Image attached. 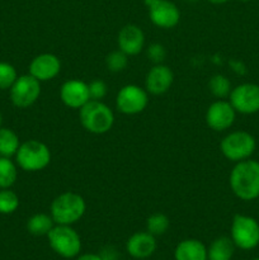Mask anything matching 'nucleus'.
I'll list each match as a JSON object with an SVG mask.
<instances>
[{
    "label": "nucleus",
    "instance_id": "obj_1",
    "mask_svg": "<svg viewBox=\"0 0 259 260\" xmlns=\"http://www.w3.org/2000/svg\"><path fill=\"white\" fill-rule=\"evenodd\" d=\"M230 187L234 194L243 201L259 197V162L243 160L236 162L230 173Z\"/></svg>",
    "mask_w": 259,
    "mask_h": 260
},
{
    "label": "nucleus",
    "instance_id": "obj_2",
    "mask_svg": "<svg viewBox=\"0 0 259 260\" xmlns=\"http://www.w3.org/2000/svg\"><path fill=\"white\" fill-rule=\"evenodd\" d=\"M85 210V200L79 193L65 192L52 201L50 215L57 225L71 226L83 217Z\"/></svg>",
    "mask_w": 259,
    "mask_h": 260
},
{
    "label": "nucleus",
    "instance_id": "obj_3",
    "mask_svg": "<svg viewBox=\"0 0 259 260\" xmlns=\"http://www.w3.org/2000/svg\"><path fill=\"white\" fill-rule=\"evenodd\" d=\"M80 123L88 132L94 135L107 134L113 127L114 114L102 101H89L79 109Z\"/></svg>",
    "mask_w": 259,
    "mask_h": 260
},
{
    "label": "nucleus",
    "instance_id": "obj_4",
    "mask_svg": "<svg viewBox=\"0 0 259 260\" xmlns=\"http://www.w3.org/2000/svg\"><path fill=\"white\" fill-rule=\"evenodd\" d=\"M15 159L17 164L25 172H40L50 164L51 151L43 142L38 140H28L20 144Z\"/></svg>",
    "mask_w": 259,
    "mask_h": 260
},
{
    "label": "nucleus",
    "instance_id": "obj_5",
    "mask_svg": "<svg viewBox=\"0 0 259 260\" xmlns=\"http://www.w3.org/2000/svg\"><path fill=\"white\" fill-rule=\"evenodd\" d=\"M255 139L249 132L235 131L222 139L220 150L223 156L234 162L249 159L255 150Z\"/></svg>",
    "mask_w": 259,
    "mask_h": 260
},
{
    "label": "nucleus",
    "instance_id": "obj_6",
    "mask_svg": "<svg viewBox=\"0 0 259 260\" xmlns=\"http://www.w3.org/2000/svg\"><path fill=\"white\" fill-rule=\"evenodd\" d=\"M47 238L52 250L62 258H74L80 253V236L70 225L53 226Z\"/></svg>",
    "mask_w": 259,
    "mask_h": 260
},
{
    "label": "nucleus",
    "instance_id": "obj_7",
    "mask_svg": "<svg viewBox=\"0 0 259 260\" xmlns=\"http://www.w3.org/2000/svg\"><path fill=\"white\" fill-rule=\"evenodd\" d=\"M231 240L243 250H250L259 244V223L255 218L236 215L231 223Z\"/></svg>",
    "mask_w": 259,
    "mask_h": 260
},
{
    "label": "nucleus",
    "instance_id": "obj_8",
    "mask_svg": "<svg viewBox=\"0 0 259 260\" xmlns=\"http://www.w3.org/2000/svg\"><path fill=\"white\" fill-rule=\"evenodd\" d=\"M10 90V101L18 108H28L41 95V81L32 75L18 76Z\"/></svg>",
    "mask_w": 259,
    "mask_h": 260
},
{
    "label": "nucleus",
    "instance_id": "obj_9",
    "mask_svg": "<svg viewBox=\"0 0 259 260\" xmlns=\"http://www.w3.org/2000/svg\"><path fill=\"white\" fill-rule=\"evenodd\" d=\"M149 104V95L145 89L135 84H128L119 89L116 98V106L121 113L134 116L144 111Z\"/></svg>",
    "mask_w": 259,
    "mask_h": 260
},
{
    "label": "nucleus",
    "instance_id": "obj_10",
    "mask_svg": "<svg viewBox=\"0 0 259 260\" xmlns=\"http://www.w3.org/2000/svg\"><path fill=\"white\" fill-rule=\"evenodd\" d=\"M230 103L241 114L259 112V85L245 83L234 88L230 93Z\"/></svg>",
    "mask_w": 259,
    "mask_h": 260
},
{
    "label": "nucleus",
    "instance_id": "obj_11",
    "mask_svg": "<svg viewBox=\"0 0 259 260\" xmlns=\"http://www.w3.org/2000/svg\"><path fill=\"white\" fill-rule=\"evenodd\" d=\"M236 111L230 102L220 99L211 104L206 112V123L216 132L225 131L233 126L235 121Z\"/></svg>",
    "mask_w": 259,
    "mask_h": 260
},
{
    "label": "nucleus",
    "instance_id": "obj_12",
    "mask_svg": "<svg viewBox=\"0 0 259 260\" xmlns=\"http://www.w3.org/2000/svg\"><path fill=\"white\" fill-rule=\"evenodd\" d=\"M150 20L163 29L174 28L180 20L179 9L169 0H157L149 8Z\"/></svg>",
    "mask_w": 259,
    "mask_h": 260
},
{
    "label": "nucleus",
    "instance_id": "obj_13",
    "mask_svg": "<svg viewBox=\"0 0 259 260\" xmlns=\"http://www.w3.org/2000/svg\"><path fill=\"white\" fill-rule=\"evenodd\" d=\"M60 98L69 108L80 109L90 101L88 84L78 79L65 81L60 89Z\"/></svg>",
    "mask_w": 259,
    "mask_h": 260
},
{
    "label": "nucleus",
    "instance_id": "obj_14",
    "mask_svg": "<svg viewBox=\"0 0 259 260\" xmlns=\"http://www.w3.org/2000/svg\"><path fill=\"white\" fill-rule=\"evenodd\" d=\"M61 70L60 58L53 53H41L29 63V75L38 81H48L55 79Z\"/></svg>",
    "mask_w": 259,
    "mask_h": 260
},
{
    "label": "nucleus",
    "instance_id": "obj_15",
    "mask_svg": "<svg viewBox=\"0 0 259 260\" xmlns=\"http://www.w3.org/2000/svg\"><path fill=\"white\" fill-rule=\"evenodd\" d=\"M173 81H174V74L170 68L163 63H156L147 73L145 79V89L152 95H161L169 90L170 86L173 85Z\"/></svg>",
    "mask_w": 259,
    "mask_h": 260
},
{
    "label": "nucleus",
    "instance_id": "obj_16",
    "mask_svg": "<svg viewBox=\"0 0 259 260\" xmlns=\"http://www.w3.org/2000/svg\"><path fill=\"white\" fill-rule=\"evenodd\" d=\"M118 48L126 55H139L145 45V35L140 27L135 24H127L119 30L117 38Z\"/></svg>",
    "mask_w": 259,
    "mask_h": 260
},
{
    "label": "nucleus",
    "instance_id": "obj_17",
    "mask_svg": "<svg viewBox=\"0 0 259 260\" xmlns=\"http://www.w3.org/2000/svg\"><path fill=\"white\" fill-rule=\"evenodd\" d=\"M127 253L136 259H146L154 254L156 249L155 236L147 231L136 233L127 240Z\"/></svg>",
    "mask_w": 259,
    "mask_h": 260
},
{
    "label": "nucleus",
    "instance_id": "obj_18",
    "mask_svg": "<svg viewBox=\"0 0 259 260\" xmlns=\"http://www.w3.org/2000/svg\"><path fill=\"white\" fill-rule=\"evenodd\" d=\"M175 260H207V249L196 239L180 241L174 251Z\"/></svg>",
    "mask_w": 259,
    "mask_h": 260
},
{
    "label": "nucleus",
    "instance_id": "obj_19",
    "mask_svg": "<svg viewBox=\"0 0 259 260\" xmlns=\"http://www.w3.org/2000/svg\"><path fill=\"white\" fill-rule=\"evenodd\" d=\"M235 250V244L231 238L221 236L213 240L207 249V260H231Z\"/></svg>",
    "mask_w": 259,
    "mask_h": 260
},
{
    "label": "nucleus",
    "instance_id": "obj_20",
    "mask_svg": "<svg viewBox=\"0 0 259 260\" xmlns=\"http://www.w3.org/2000/svg\"><path fill=\"white\" fill-rule=\"evenodd\" d=\"M55 226V221L47 213H36L27 221L28 233L35 236L48 235L52 228Z\"/></svg>",
    "mask_w": 259,
    "mask_h": 260
},
{
    "label": "nucleus",
    "instance_id": "obj_21",
    "mask_svg": "<svg viewBox=\"0 0 259 260\" xmlns=\"http://www.w3.org/2000/svg\"><path fill=\"white\" fill-rule=\"evenodd\" d=\"M19 139L10 128H0V156L10 157L19 149Z\"/></svg>",
    "mask_w": 259,
    "mask_h": 260
},
{
    "label": "nucleus",
    "instance_id": "obj_22",
    "mask_svg": "<svg viewBox=\"0 0 259 260\" xmlns=\"http://www.w3.org/2000/svg\"><path fill=\"white\" fill-rule=\"evenodd\" d=\"M17 167L9 157L0 156V189L10 188L17 180Z\"/></svg>",
    "mask_w": 259,
    "mask_h": 260
},
{
    "label": "nucleus",
    "instance_id": "obj_23",
    "mask_svg": "<svg viewBox=\"0 0 259 260\" xmlns=\"http://www.w3.org/2000/svg\"><path fill=\"white\" fill-rule=\"evenodd\" d=\"M208 89L212 93V95H215L216 98L223 99L226 96L230 95L231 93V83L225 75H221V74H217V75H213L212 78L208 81Z\"/></svg>",
    "mask_w": 259,
    "mask_h": 260
},
{
    "label": "nucleus",
    "instance_id": "obj_24",
    "mask_svg": "<svg viewBox=\"0 0 259 260\" xmlns=\"http://www.w3.org/2000/svg\"><path fill=\"white\" fill-rule=\"evenodd\" d=\"M170 226V221L164 213H154L146 220V231L154 236L164 235Z\"/></svg>",
    "mask_w": 259,
    "mask_h": 260
},
{
    "label": "nucleus",
    "instance_id": "obj_25",
    "mask_svg": "<svg viewBox=\"0 0 259 260\" xmlns=\"http://www.w3.org/2000/svg\"><path fill=\"white\" fill-rule=\"evenodd\" d=\"M19 207V198L9 188L0 190V213L10 215Z\"/></svg>",
    "mask_w": 259,
    "mask_h": 260
},
{
    "label": "nucleus",
    "instance_id": "obj_26",
    "mask_svg": "<svg viewBox=\"0 0 259 260\" xmlns=\"http://www.w3.org/2000/svg\"><path fill=\"white\" fill-rule=\"evenodd\" d=\"M107 69L112 73H121L128 65V55L118 48L117 51H112L106 57Z\"/></svg>",
    "mask_w": 259,
    "mask_h": 260
},
{
    "label": "nucleus",
    "instance_id": "obj_27",
    "mask_svg": "<svg viewBox=\"0 0 259 260\" xmlns=\"http://www.w3.org/2000/svg\"><path fill=\"white\" fill-rule=\"evenodd\" d=\"M17 78L14 66L8 62H0V89H10Z\"/></svg>",
    "mask_w": 259,
    "mask_h": 260
},
{
    "label": "nucleus",
    "instance_id": "obj_28",
    "mask_svg": "<svg viewBox=\"0 0 259 260\" xmlns=\"http://www.w3.org/2000/svg\"><path fill=\"white\" fill-rule=\"evenodd\" d=\"M88 88L91 101H102L107 95V91H108L107 84L101 79H95V80L90 81L88 84Z\"/></svg>",
    "mask_w": 259,
    "mask_h": 260
},
{
    "label": "nucleus",
    "instance_id": "obj_29",
    "mask_svg": "<svg viewBox=\"0 0 259 260\" xmlns=\"http://www.w3.org/2000/svg\"><path fill=\"white\" fill-rule=\"evenodd\" d=\"M147 57L150 61L156 65V63H161L167 57V50L163 45L160 43H151V45L147 47Z\"/></svg>",
    "mask_w": 259,
    "mask_h": 260
},
{
    "label": "nucleus",
    "instance_id": "obj_30",
    "mask_svg": "<svg viewBox=\"0 0 259 260\" xmlns=\"http://www.w3.org/2000/svg\"><path fill=\"white\" fill-rule=\"evenodd\" d=\"M76 260H104L101 255L98 254H84V255L79 256Z\"/></svg>",
    "mask_w": 259,
    "mask_h": 260
},
{
    "label": "nucleus",
    "instance_id": "obj_31",
    "mask_svg": "<svg viewBox=\"0 0 259 260\" xmlns=\"http://www.w3.org/2000/svg\"><path fill=\"white\" fill-rule=\"evenodd\" d=\"M156 2H157V0H144L145 5H146L147 8H150L152 4H155V3H156Z\"/></svg>",
    "mask_w": 259,
    "mask_h": 260
},
{
    "label": "nucleus",
    "instance_id": "obj_32",
    "mask_svg": "<svg viewBox=\"0 0 259 260\" xmlns=\"http://www.w3.org/2000/svg\"><path fill=\"white\" fill-rule=\"evenodd\" d=\"M207 2L212 3V4H223V3L229 2V0H207Z\"/></svg>",
    "mask_w": 259,
    "mask_h": 260
},
{
    "label": "nucleus",
    "instance_id": "obj_33",
    "mask_svg": "<svg viewBox=\"0 0 259 260\" xmlns=\"http://www.w3.org/2000/svg\"><path fill=\"white\" fill-rule=\"evenodd\" d=\"M2 123H3V116L2 113H0V128H2Z\"/></svg>",
    "mask_w": 259,
    "mask_h": 260
},
{
    "label": "nucleus",
    "instance_id": "obj_34",
    "mask_svg": "<svg viewBox=\"0 0 259 260\" xmlns=\"http://www.w3.org/2000/svg\"><path fill=\"white\" fill-rule=\"evenodd\" d=\"M239 2H250V0H239Z\"/></svg>",
    "mask_w": 259,
    "mask_h": 260
},
{
    "label": "nucleus",
    "instance_id": "obj_35",
    "mask_svg": "<svg viewBox=\"0 0 259 260\" xmlns=\"http://www.w3.org/2000/svg\"><path fill=\"white\" fill-rule=\"evenodd\" d=\"M253 260H259V258H256V259H253Z\"/></svg>",
    "mask_w": 259,
    "mask_h": 260
},
{
    "label": "nucleus",
    "instance_id": "obj_36",
    "mask_svg": "<svg viewBox=\"0 0 259 260\" xmlns=\"http://www.w3.org/2000/svg\"><path fill=\"white\" fill-rule=\"evenodd\" d=\"M111 260H117V259H111Z\"/></svg>",
    "mask_w": 259,
    "mask_h": 260
}]
</instances>
